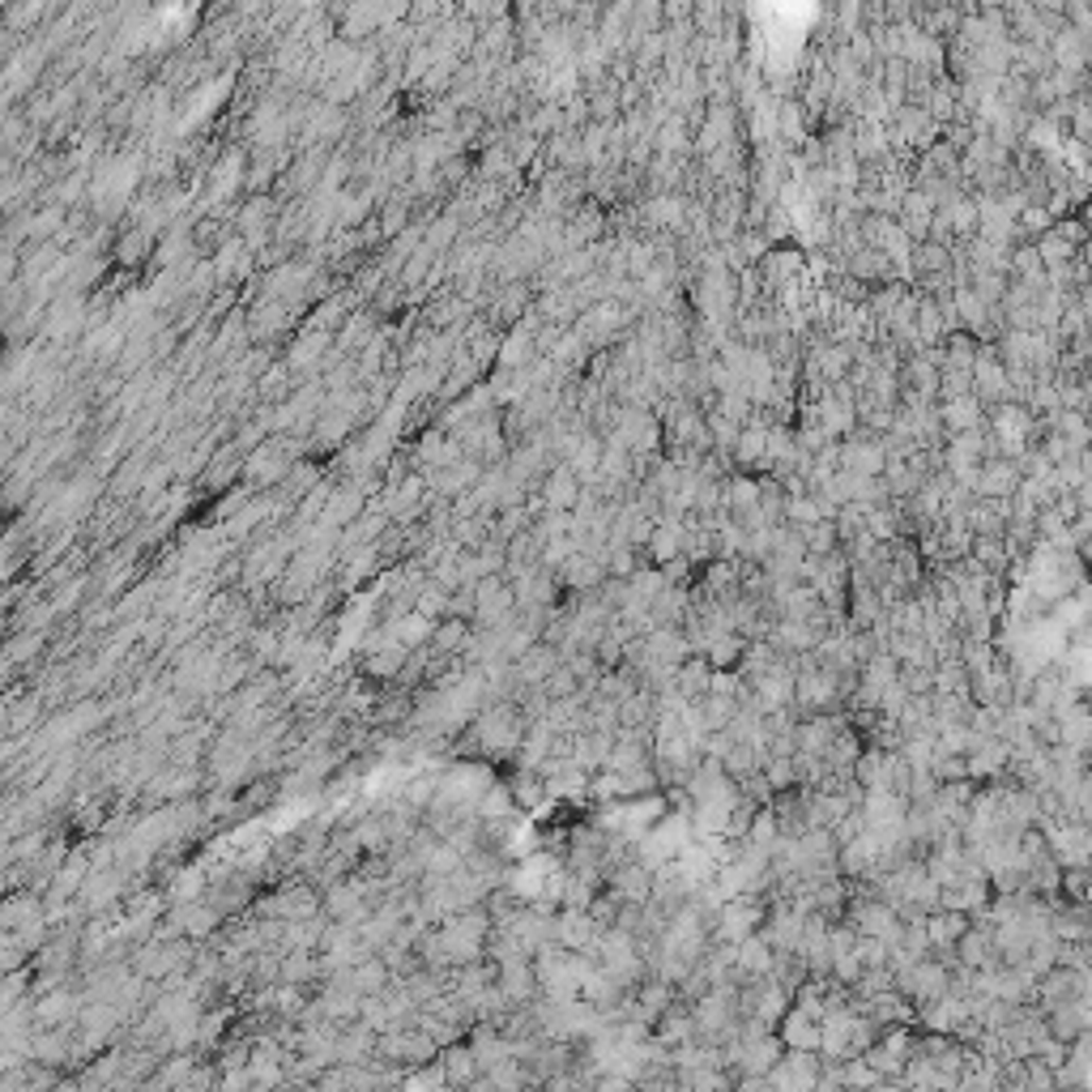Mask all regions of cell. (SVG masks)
Masks as SVG:
<instances>
[{
	"label": "cell",
	"mask_w": 1092,
	"mask_h": 1092,
	"mask_svg": "<svg viewBox=\"0 0 1092 1092\" xmlns=\"http://www.w3.org/2000/svg\"><path fill=\"white\" fill-rule=\"evenodd\" d=\"M474 738L487 751H521L525 747V717H521V709L508 704V700L482 709L478 721H474Z\"/></svg>",
	"instance_id": "cell-1"
},
{
	"label": "cell",
	"mask_w": 1092,
	"mask_h": 1092,
	"mask_svg": "<svg viewBox=\"0 0 1092 1092\" xmlns=\"http://www.w3.org/2000/svg\"><path fill=\"white\" fill-rule=\"evenodd\" d=\"M243 474L256 482V487H269V482H287L295 474V440H265L248 453L243 461Z\"/></svg>",
	"instance_id": "cell-2"
},
{
	"label": "cell",
	"mask_w": 1092,
	"mask_h": 1092,
	"mask_svg": "<svg viewBox=\"0 0 1092 1092\" xmlns=\"http://www.w3.org/2000/svg\"><path fill=\"white\" fill-rule=\"evenodd\" d=\"M376 1054L380 1058H389L393 1067H427V1062H436V1054H440V1045L423 1033V1028H397V1033H380V1045H376Z\"/></svg>",
	"instance_id": "cell-3"
},
{
	"label": "cell",
	"mask_w": 1092,
	"mask_h": 1092,
	"mask_svg": "<svg viewBox=\"0 0 1092 1092\" xmlns=\"http://www.w3.org/2000/svg\"><path fill=\"white\" fill-rule=\"evenodd\" d=\"M850 926L858 931V935H867V939H880V943H897L901 939V918H897V909L888 905V901H863V905H854L850 909Z\"/></svg>",
	"instance_id": "cell-4"
},
{
	"label": "cell",
	"mask_w": 1092,
	"mask_h": 1092,
	"mask_svg": "<svg viewBox=\"0 0 1092 1092\" xmlns=\"http://www.w3.org/2000/svg\"><path fill=\"white\" fill-rule=\"evenodd\" d=\"M82 1011H86V994H78L69 986L48 990V994L35 999V1024L39 1028H69V1024L82 1020Z\"/></svg>",
	"instance_id": "cell-5"
},
{
	"label": "cell",
	"mask_w": 1092,
	"mask_h": 1092,
	"mask_svg": "<svg viewBox=\"0 0 1092 1092\" xmlns=\"http://www.w3.org/2000/svg\"><path fill=\"white\" fill-rule=\"evenodd\" d=\"M317 914H325V901H321L308 884L287 888V892H278V897L265 901V918H273V922H308V918H317Z\"/></svg>",
	"instance_id": "cell-6"
},
{
	"label": "cell",
	"mask_w": 1092,
	"mask_h": 1092,
	"mask_svg": "<svg viewBox=\"0 0 1092 1092\" xmlns=\"http://www.w3.org/2000/svg\"><path fill=\"white\" fill-rule=\"evenodd\" d=\"M602 939V922L585 909H564L556 918V943L568 948V952H594Z\"/></svg>",
	"instance_id": "cell-7"
},
{
	"label": "cell",
	"mask_w": 1092,
	"mask_h": 1092,
	"mask_svg": "<svg viewBox=\"0 0 1092 1092\" xmlns=\"http://www.w3.org/2000/svg\"><path fill=\"white\" fill-rule=\"evenodd\" d=\"M581 495H585V482H581V474L568 470L564 461H560L551 474H542V504L551 508V512H577Z\"/></svg>",
	"instance_id": "cell-8"
},
{
	"label": "cell",
	"mask_w": 1092,
	"mask_h": 1092,
	"mask_svg": "<svg viewBox=\"0 0 1092 1092\" xmlns=\"http://www.w3.org/2000/svg\"><path fill=\"white\" fill-rule=\"evenodd\" d=\"M495 986L504 990V999L516 1007V1011H525V1007H533L538 1003V973H533V960H516V965H499V977H495Z\"/></svg>",
	"instance_id": "cell-9"
},
{
	"label": "cell",
	"mask_w": 1092,
	"mask_h": 1092,
	"mask_svg": "<svg viewBox=\"0 0 1092 1092\" xmlns=\"http://www.w3.org/2000/svg\"><path fill=\"white\" fill-rule=\"evenodd\" d=\"M470 1045H474V1058H478V1071H482V1075H491L495 1067H504V1062L516 1058V1045H512L495 1024H478L474 1037H470Z\"/></svg>",
	"instance_id": "cell-10"
},
{
	"label": "cell",
	"mask_w": 1092,
	"mask_h": 1092,
	"mask_svg": "<svg viewBox=\"0 0 1092 1092\" xmlns=\"http://www.w3.org/2000/svg\"><path fill=\"white\" fill-rule=\"evenodd\" d=\"M436 1062L444 1067V1075H448V1088H453V1092H461V1088H470V1084H478V1079H482L478 1058H474V1045L453 1041V1045H444V1050L436 1054Z\"/></svg>",
	"instance_id": "cell-11"
},
{
	"label": "cell",
	"mask_w": 1092,
	"mask_h": 1092,
	"mask_svg": "<svg viewBox=\"0 0 1092 1092\" xmlns=\"http://www.w3.org/2000/svg\"><path fill=\"white\" fill-rule=\"evenodd\" d=\"M755 922H760V909H755L751 901L734 897V901H726V905H721V918H717V935H721V939H730V943L738 948V943H747V939H751Z\"/></svg>",
	"instance_id": "cell-12"
},
{
	"label": "cell",
	"mask_w": 1092,
	"mask_h": 1092,
	"mask_svg": "<svg viewBox=\"0 0 1092 1092\" xmlns=\"http://www.w3.org/2000/svg\"><path fill=\"white\" fill-rule=\"evenodd\" d=\"M772 1088H777V1092H815V1088H819L815 1058L794 1054V1058L777 1062V1067H772Z\"/></svg>",
	"instance_id": "cell-13"
},
{
	"label": "cell",
	"mask_w": 1092,
	"mask_h": 1092,
	"mask_svg": "<svg viewBox=\"0 0 1092 1092\" xmlns=\"http://www.w3.org/2000/svg\"><path fill=\"white\" fill-rule=\"evenodd\" d=\"M977 491H982V495H990V499H1007V495H1016V491H1020V470H1016V461H1011V457H994V461H986V465L977 470Z\"/></svg>",
	"instance_id": "cell-14"
},
{
	"label": "cell",
	"mask_w": 1092,
	"mask_h": 1092,
	"mask_svg": "<svg viewBox=\"0 0 1092 1092\" xmlns=\"http://www.w3.org/2000/svg\"><path fill=\"white\" fill-rule=\"evenodd\" d=\"M683 546H687V525L679 521V516H666V521H658L653 525V538H649V556L666 568V564H675L679 556H683Z\"/></svg>",
	"instance_id": "cell-15"
},
{
	"label": "cell",
	"mask_w": 1092,
	"mask_h": 1092,
	"mask_svg": "<svg viewBox=\"0 0 1092 1092\" xmlns=\"http://www.w3.org/2000/svg\"><path fill=\"white\" fill-rule=\"evenodd\" d=\"M235 226H239V235H243L248 252H252V248H260V243L269 239V226H273V201H269V197H252V201L239 209Z\"/></svg>",
	"instance_id": "cell-16"
},
{
	"label": "cell",
	"mask_w": 1092,
	"mask_h": 1092,
	"mask_svg": "<svg viewBox=\"0 0 1092 1092\" xmlns=\"http://www.w3.org/2000/svg\"><path fill=\"white\" fill-rule=\"evenodd\" d=\"M243 167H248V154L226 150V154H222V163L209 171V201H226V197H235V192H239V184H248V180H243Z\"/></svg>",
	"instance_id": "cell-17"
},
{
	"label": "cell",
	"mask_w": 1092,
	"mask_h": 1092,
	"mask_svg": "<svg viewBox=\"0 0 1092 1092\" xmlns=\"http://www.w3.org/2000/svg\"><path fill=\"white\" fill-rule=\"evenodd\" d=\"M120 884H124V875H120L116 867H107V871H95V875L86 880V888H82L78 905H82V909H90V914H99L103 905H112V901H116Z\"/></svg>",
	"instance_id": "cell-18"
},
{
	"label": "cell",
	"mask_w": 1092,
	"mask_h": 1092,
	"mask_svg": "<svg viewBox=\"0 0 1092 1092\" xmlns=\"http://www.w3.org/2000/svg\"><path fill=\"white\" fill-rule=\"evenodd\" d=\"M943 423H948L956 436H965V431H977V427H982V402H977L973 393H965V397H952V402L943 406Z\"/></svg>",
	"instance_id": "cell-19"
},
{
	"label": "cell",
	"mask_w": 1092,
	"mask_h": 1092,
	"mask_svg": "<svg viewBox=\"0 0 1092 1092\" xmlns=\"http://www.w3.org/2000/svg\"><path fill=\"white\" fill-rule=\"evenodd\" d=\"M329 351V334L325 329H312V334H304L295 346H291V355H287V368L291 372H308V368H317V359Z\"/></svg>",
	"instance_id": "cell-20"
},
{
	"label": "cell",
	"mask_w": 1092,
	"mask_h": 1092,
	"mask_svg": "<svg viewBox=\"0 0 1092 1092\" xmlns=\"http://www.w3.org/2000/svg\"><path fill=\"white\" fill-rule=\"evenodd\" d=\"M850 273L854 278H892V256L880 248H858L850 256Z\"/></svg>",
	"instance_id": "cell-21"
},
{
	"label": "cell",
	"mask_w": 1092,
	"mask_h": 1092,
	"mask_svg": "<svg viewBox=\"0 0 1092 1092\" xmlns=\"http://www.w3.org/2000/svg\"><path fill=\"white\" fill-rule=\"evenodd\" d=\"M402 1092H453L448 1088V1075L440 1062H427V1067H414L406 1079H402Z\"/></svg>",
	"instance_id": "cell-22"
},
{
	"label": "cell",
	"mask_w": 1092,
	"mask_h": 1092,
	"mask_svg": "<svg viewBox=\"0 0 1092 1092\" xmlns=\"http://www.w3.org/2000/svg\"><path fill=\"white\" fill-rule=\"evenodd\" d=\"M508 789H512V802L533 811V806H542V798H546V789H551V785H546V777H533V768H525Z\"/></svg>",
	"instance_id": "cell-23"
},
{
	"label": "cell",
	"mask_w": 1092,
	"mask_h": 1092,
	"mask_svg": "<svg viewBox=\"0 0 1092 1092\" xmlns=\"http://www.w3.org/2000/svg\"><path fill=\"white\" fill-rule=\"evenodd\" d=\"M914 265L922 273H952V252H948V243L922 239V248H914Z\"/></svg>",
	"instance_id": "cell-24"
},
{
	"label": "cell",
	"mask_w": 1092,
	"mask_h": 1092,
	"mask_svg": "<svg viewBox=\"0 0 1092 1092\" xmlns=\"http://www.w3.org/2000/svg\"><path fill=\"white\" fill-rule=\"evenodd\" d=\"M470 624L465 619H448L444 628H436V636H431V649L436 653H461L465 645H470Z\"/></svg>",
	"instance_id": "cell-25"
},
{
	"label": "cell",
	"mask_w": 1092,
	"mask_h": 1092,
	"mask_svg": "<svg viewBox=\"0 0 1092 1092\" xmlns=\"http://www.w3.org/2000/svg\"><path fill=\"white\" fill-rule=\"evenodd\" d=\"M738 969H743V973H755V977L772 973L768 943H764V939H747V943H738Z\"/></svg>",
	"instance_id": "cell-26"
},
{
	"label": "cell",
	"mask_w": 1092,
	"mask_h": 1092,
	"mask_svg": "<svg viewBox=\"0 0 1092 1092\" xmlns=\"http://www.w3.org/2000/svg\"><path fill=\"white\" fill-rule=\"evenodd\" d=\"M525 359H529V329L521 325V329H512V338H508V342H499V368H516V372H525Z\"/></svg>",
	"instance_id": "cell-27"
},
{
	"label": "cell",
	"mask_w": 1092,
	"mask_h": 1092,
	"mask_svg": "<svg viewBox=\"0 0 1092 1092\" xmlns=\"http://www.w3.org/2000/svg\"><path fill=\"white\" fill-rule=\"evenodd\" d=\"M926 935H931V943L948 948V943H956V939L965 935V918H960V914H939V918L926 922Z\"/></svg>",
	"instance_id": "cell-28"
},
{
	"label": "cell",
	"mask_w": 1092,
	"mask_h": 1092,
	"mask_svg": "<svg viewBox=\"0 0 1092 1092\" xmlns=\"http://www.w3.org/2000/svg\"><path fill=\"white\" fill-rule=\"evenodd\" d=\"M321 163H325V154H321V150L304 154V158L295 163V175H291V184H295V188H312V184H317V171H321Z\"/></svg>",
	"instance_id": "cell-29"
},
{
	"label": "cell",
	"mask_w": 1092,
	"mask_h": 1092,
	"mask_svg": "<svg viewBox=\"0 0 1092 1092\" xmlns=\"http://www.w3.org/2000/svg\"><path fill=\"white\" fill-rule=\"evenodd\" d=\"M39 649H44V632H27V636H18V641L10 645V666H18V662L35 658Z\"/></svg>",
	"instance_id": "cell-30"
},
{
	"label": "cell",
	"mask_w": 1092,
	"mask_h": 1092,
	"mask_svg": "<svg viewBox=\"0 0 1092 1092\" xmlns=\"http://www.w3.org/2000/svg\"><path fill=\"white\" fill-rule=\"evenodd\" d=\"M146 252H150V235H146V231H141V226H137V231H133V235H124V243H120V260H124V265H133V260H141V256H146Z\"/></svg>",
	"instance_id": "cell-31"
},
{
	"label": "cell",
	"mask_w": 1092,
	"mask_h": 1092,
	"mask_svg": "<svg viewBox=\"0 0 1092 1092\" xmlns=\"http://www.w3.org/2000/svg\"><path fill=\"white\" fill-rule=\"evenodd\" d=\"M662 150H687V129L679 120L662 129Z\"/></svg>",
	"instance_id": "cell-32"
}]
</instances>
